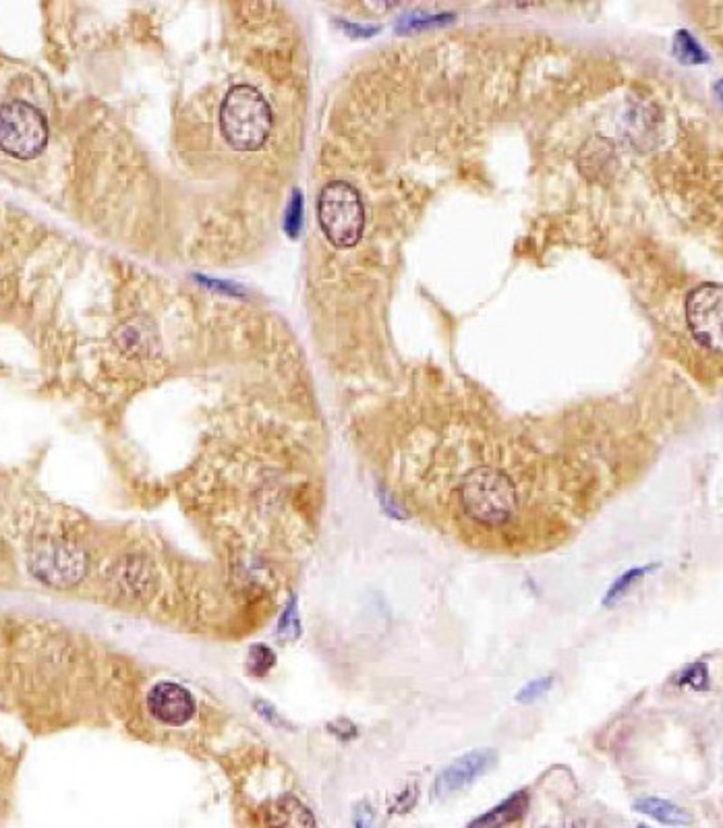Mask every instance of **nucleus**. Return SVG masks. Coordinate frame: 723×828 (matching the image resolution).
I'll return each instance as SVG.
<instances>
[{"instance_id":"19","label":"nucleus","mask_w":723,"mask_h":828,"mask_svg":"<svg viewBox=\"0 0 723 828\" xmlns=\"http://www.w3.org/2000/svg\"><path fill=\"white\" fill-rule=\"evenodd\" d=\"M357 828H370V818H357Z\"/></svg>"},{"instance_id":"13","label":"nucleus","mask_w":723,"mask_h":828,"mask_svg":"<svg viewBox=\"0 0 723 828\" xmlns=\"http://www.w3.org/2000/svg\"><path fill=\"white\" fill-rule=\"evenodd\" d=\"M119 338H121V347L125 352L146 354L150 350V342L154 340V331H148V329H144V327H139V324L133 322L129 326L121 329Z\"/></svg>"},{"instance_id":"8","label":"nucleus","mask_w":723,"mask_h":828,"mask_svg":"<svg viewBox=\"0 0 723 828\" xmlns=\"http://www.w3.org/2000/svg\"><path fill=\"white\" fill-rule=\"evenodd\" d=\"M152 717L166 725H185L196 715V700L175 681H160L148 694Z\"/></svg>"},{"instance_id":"3","label":"nucleus","mask_w":723,"mask_h":828,"mask_svg":"<svg viewBox=\"0 0 723 828\" xmlns=\"http://www.w3.org/2000/svg\"><path fill=\"white\" fill-rule=\"evenodd\" d=\"M317 218L326 239L336 249H351L365 228V208L359 191L351 183L332 180L320 193Z\"/></svg>"},{"instance_id":"12","label":"nucleus","mask_w":723,"mask_h":828,"mask_svg":"<svg viewBox=\"0 0 723 828\" xmlns=\"http://www.w3.org/2000/svg\"><path fill=\"white\" fill-rule=\"evenodd\" d=\"M656 567H658V564L636 566L626 569L620 578H615L614 582H612V587L606 592V597H603V605H606V607H612L615 603H620V601H622L631 590L635 589L636 585H638L647 574H651Z\"/></svg>"},{"instance_id":"17","label":"nucleus","mask_w":723,"mask_h":828,"mask_svg":"<svg viewBox=\"0 0 723 828\" xmlns=\"http://www.w3.org/2000/svg\"><path fill=\"white\" fill-rule=\"evenodd\" d=\"M276 656L267 649V647H253L251 654H249V669L255 674V676H263L272 669Z\"/></svg>"},{"instance_id":"4","label":"nucleus","mask_w":723,"mask_h":828,"mask_svg":"<svg viewBox=\"0 0 723 828\" xmlns=\"http://www.w3.org/2000/svg\"><path fill=\"white\" fill-rule=\"evenodd\" d=\"M48 125L36 106L15 100L0 106V150L20 160H32L45 152Z\"/></svg>"},{"instance_id":"7","label":"nucleus","mask_w":723,"mask_h":828,"mask_svg":"<svg viewBox=\"0 0 723 828\" xmlns=\"http://www.w3.org/2000/svg\"><path fill=\"white\" fill-rule=\"evenodd\" d=\"M496 761L498 756L494 750H473L461 758H457L439 773L432 789V798L444 800L448 795L459 793L464 787L475 783L485 773H489Z\"/></svg>"},{"instance_id":"18","label":"nucleus","mask_w":723,"mask_h":828,"mask_svg":"<svg viewBox=\"0 0 723 828\" xmlns=\"http://www.w3.org/2000/svg\"><path fill=\"white\" fill-rule=\"evenodd\" d=\"M301 219H303V196L297 191V193L292 196L290 208H288V216H286V230H288L290 237H297V235H299Z\"/></svg>"},{"instance_id":"9","label":"nucleus","mask_w":723,"mask_h":828,"mask_svg":"<svg viewBox=\"0 0 723 828\" xmlns=\"http://www.w3.org/2000/svg\"><path fill=\"white\" fill-rule=\"evenodd\" d=\"M531 800L526 791H516L510 798H506L502 804L491 807L489 812L475 818L466 828H508L521 823L528 812Z\"/></svg>"},{"instance_id":"2","label":"nucleus","mask_w":723,"mask_h":828,"mask_svg":"<svg viewBox=\"0 0 723 828\" xmlns=\"http://www.w3.org/2000/svg\"><path fill=\"white\" fill-rule=\"evenodd\" d=\"M461 502L471 518L485 526H502L516 512V489L502 471L475 468L461 482Z\"/></svg>"},{"instance_id":"10","label":"nucleus","mask_w":723,"mask_h":828,"mask_svg":"<svg viewBox=\"0 0 723 828\" xmlns=\"http://www.w3.org/2000/svg\"><path fill=\"white\" fill-rule=\"evenodd\" d=\"M267 828H315V818L297 798L285 795L272 802L265 812Z\"/></svg>"},{"instance_id":"6","label":"nucleus","mask_w":723,"mask_h":828,"mask_svg":"<svg viewBox=\"0 0 723 828\" xmlns=\"http://www.w3.org/2000/svg\"><path fill=\"white\" fill-rule=\"evenodd\" d=\"M686 322L690 326L693 336L705 349L722 352L723 290L720 284H702L688 294Z\"/></svg>"},{"instance_id":"16","label":"nucleus","mask_w":723,"mask_h":828,"mask_svg":"<svg viewBox=\"0 0 723 828\" xmlns=\"http://www.w3.org/2000/svg\"><path fill=\"white\" fill-rule=\"evenodd\" d=\"M551 683H553L551 677H537V679L528 681V683H525V688L516 694V702H521V704H531V702H535V700L546 697V692L551 688Z\"/></svg>"},{"instance_id":"5","label":"nucleus","mask_w":723,"mask_h":828,"mask_svg":"<svg viewBox=\"0 0 723 828\" xmlns=\"http://www.w3.org/2000/svg\"><path fill=\"white\" fill-rule=\"evenodd\" d=\"M29 566L40 582L54 589H66L84 578L88 557L79 547L68 541L45 539L34 547Z\"/></svg>"},{"instance_id":"11","label":"nucleus","mask_w":723,"mask_h":828,"mask_svg":"<svg viewBox=\"0 0 723 828\" xmlns=\"http://www.w3.org/2000/svg\"><path fill=\"white\" fill-rule=\"evenodd\" d=\"M635 810L645 816L656 818L663 825H690L693 823V816L688 810L676 806L668 800H661V798H640L635 802Z\"/></svg>"},{"instance_id":"20","label":"nucleus","mask_w":723,"mask_h":828,"mask_svg":"<svg viewBox=\"0 0 723 828\" xmlns=\"http://www.w3.org/2000/svg\"><path fill=\"white\" fill-rule=\"evenodd\" d=\"M636 828H649V827H636Z\"/></svg>"},{"instance_id":"14","label":"nucleus","mask_w":723,"mask_h":828,"mask_svg":"<svg viewBox=\"0 0 723 828\" xmlns=\"http://www.w3.org/2000/svg\"><path fill=\"white\" fill-rule=\"evenodd\" d=\"M674 50L678 54L682 63H690V65H701L707 63V52L702 50V46L686 32V29H680L676 34V40H674Z\"/></svg>"},{"instance_id":"1","label":"nucleus","mask_w":723,"mask_h":828,"mask_svg":"<svg viewBox=\"0 0 723 828\" xmlns=\"http://www.w3.org/2000/svg\"><path fill=\"white\" fill-rule=\"evenodd\" d=\"M220 129L235 150H260L272 133V109L262 91L247 84L228 89L220 106Z\"/></svg>"},{"instance_id":"15","label":"nucleus","mask_w":723,"mask_h":828,"mask_svg":"<svg viewBox=\"0 0 723 828\" xmlns=\"http://www.w3.org/2000/svg\"><path fill=\"white\" fill-rule=\"evenodd\" d=\"M678 686H686L693 690H707L709 688V669L705 663H695L682 669L678 676Z\"/></svg>"}]
</instances>
